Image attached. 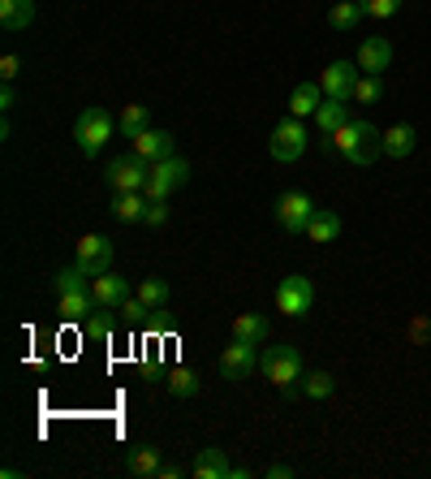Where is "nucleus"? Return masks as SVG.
<instances>
[{"mask_svg":"<svg viewBox=\"0 0 431 479\" xmlns=\"http://www.w3.org/2000/svg\"><path fill=\"white\" fill-rule=\"evenodd\" d=\"M362 18H367V14H362L358 0H333V9H328V26H333V31H353Z\"/></svg>","mask_w":431,"mask_h":479,"instance_id":"nucleus-25","label":"nucleus"},{"mask_svg":"<svg viewBox=\"0 0 431 479\" xmlns=\"http://www.w3.org/2000/svg\"><path fill=\"white\" fill-rule=\"evenodd\" d=\"M307 143H311V134H307V121L285 117L272 134H268V156H272L276 164H294V160H302Z\"/></svg>","mask_w":431,"mask_h":479,"instance_id":"nucleus-3","label":"nucleus"},{"mask_svg":"<svg viewBox=\"0 0 431 479\" xmlns=\"http://www.w3.org/2000/svg\"><path fill=\"white\" fill-rule=\"evenodd\" d=\"M311 216H315V203L307 190H285V195L276 199V225H280L285 234H307Z\"/></svg>","mask_w":431,"mask_h":479,"instance_id":"nucleus-7","label":"nucleus"},{"mask_svg":"<svg viewBox=\"0 0 431 479\" xmlns=\"http://www.w3.org/2000/svg\"><path fill=\"white\" fill-rule=\"evenodd\" d=\"M345 121H350V100H324V104H319V113H315L319 134H336Z\"/></svg>","mask_w":431,"mask_h":479,"instance_id":"nucleus-22","label":"nucleus"},{"mask_svg":"<svg viewBox=\"0 0 431 479\" xmlns=\"http://www.w3.org/2000/svg\"><path fill=\"white\" fill-rule=\"evenodd\" d=\"M181 475V466H169V462H164V466H160V475L156 479H177Z\"/></svg>","mask_w":431,"mask_h":479,"instance_id":"nucleus-39","label":"nucleus"},{"mask_svg":"<svg viewBox=\"0 0 431 479\" xmlns=\"http://www.w3.org/2000/svg\"><path fill=\"white\" fill-rule=\"evenodd\" d=\"M52 290H57V294H74V290H91V277H87V272H82L78 263H74V268H60L57 277H52Z\"/></svg>","mask_w":431,"mask_h":479,"instance_id":"nucleus-31","label":"nucleus"},{"mask_svg":"<svg viewBox=\"0 0 431 479\" xmlns=\"http://www.w3.org/2000/svg\"><path fill=\"white\" fill-rule=\"evenodd\" d=\"M74 263H78L91 281H96L99 272H108V263H113V238H104V234H87V238H78V260Z\"/></svg>","mask_w":431,"mask_h":479,"instance_id":"nucleus-10","label":"nucleus"},{"mask_svg":"<svg viewBox=\"0 0 431 479\" xmlns=\"http://www.w3.org/2000/svg\"><path fill=\"white\" fill-rule=\"evenodd\" d=\"M147 178H151V164L142 156H117L108 160V173H104V181L117 190V195H125V190H147Z\"/></svg>","mask_w":431,"mask_h":479,"instance_id":"nucleus-6","label":"nucleus"},{"mask_svg":"<svg viewBox=\"0 0 431 479\" xmlns=\"http://www.w3.org/2000/svg\"><path fill=\"white\" fill-rule=\"evenodd\" d=\"M14 104H18V96H14V82H5V87H0V108L9 113Z\"/></svg>","mask_w":431,"mask_h":479,"instance_id":"nucleus-38","label":"nucleus"},{"mask_svg":"<svg viewBox=\"0 0 431 479\" xmlns=\"http://www.w3.org/2000/svg\"><path fill=\"white\" fill-rule=\"evenodd\" d=\"M147 121H151L147 104H125V108H121V117H117V130L125 134V139H134V134L147 130Z\"/></svg>","mask_w":431,"mask_h":479,"instance_id":"nucleus-27","label":"nucleus"},{"mask_svg":"<svg viewBox=\"0 0 431 479\" xmlns=\"http://www.w3.org/2000/svg\"><path fill=\"white\" fill-rule=\"evenodd\" d=\"M324 152L350 160L353 169H371L375 160L384 156V130H375L371 121L350 117L336 134H324Z\"/></svg>","mask_w":431,"mask_h":479,"instance_id":"nucleus-1","label":"nucleus"},{"mask_svg":"<svg viewBox=\"0 0 431 479\" xmlns=\"http://www.w3.org/2000/svg\"><path fill=\"white\" fill-rule=\"evenodd\" d=\"M307 238L311 242H336L341 238V216L328 212V207H315L311 225H307Z\"/></svg>","mask_w":431,"mask_h":479,"instance_id":"nucleus-23","label":"nucleus"},{"mask_svg":"<svg viewBox=\"0 0 431 479\" xmlns=\"http://www.w3.org/2000/svg\"><path fill=\"white\" fill-rule=\"evenodd\" d=\"M173 147H177L173 134H169V130H151V125H147L142 134H134V139H130V152H134V156H142L147 164H156V160L177 156Z\"/></svg>","mask_w":431,"mask_h":479,"instance_id":"nucleus-12","label":"nucleus"},{"mask_svg":"<svg viewBox=\"0 0 431 479\" xmlns=\"http://www.w3.org/2000/svg\"><path fill=\"white\" fill-rule=\"evenodd\" d=\"M263 376L272 380L280 393L298 389V380H302V355H298L294 345H268V355H263Z\"/></svg>","mask_w":431,"mask_h":479,"instance_id":"nucleus-4","label":"nucleus"},{"mask_svg":"<svg viewBox=\"0 0 431 479\" xmlns=\"http://www.w3.org/2000/svg\"><path fill=\"white\" fill-rule=\"evenodd\" d=\"M113 134H117V117L108 108H87L74 121V143H78L82 156H99L113 143Z\"/></svg>","mask_w":431,"mask_h":479,"instance_id":"nucleus-2","label":"nucleus"},{"mask_svg":"<svg viewBox=\"0 0 431 479\" xmlns=\"http://www.w3.org/2000/svg\"><path fill=\"white\" fill-rule=\"evenodd\" d=\"M298 389H302L311 401H324V398H333L336 380H333V372H307V376L298 380Z\"/></svg>","mask_w":431,"mask_h":479,"instance_id":"nucleus-28","label":"nucleus"},{"mask_svg":"<svg viewBox=\"0 0 431 479\" xmlns=\"http://www.w3.org/2000/svg\"><path fill=\"white\" fill-rule=\"evenodd\" d=\"M91 299L104 307V311H117L121 302L130 299V285H125V277H113V272H99L96 281H91Z\"/></svg>","mask_w":431,"mask_h":479,"instance_id":"nucleus-15","label":"nucleus"},{"mask_svg":"<svg viewBox=\"0 0 431 479\" xmlns=\"http://www.w3.org/2000/svg\"><path fill=\"white\" fill-rule=\"evenodd\" d=\"M18 74H22V57H18V52H5V57H0V78L14 82Z\"/></svg>","mask_w":431,"mask_h":479,"instance_id":"nucleus-35","label":"nucleus"},{"mask_svg":"<svg viewBox=\"0 0 431 479\" xmlns=\"http://www.w3.org/2000/svg\"><path fill=\"white\" fill-rule=\"evenodd\" d=\"M113 216H117L121 225L142 220L147 216V195H142V190H125V195H117V199H113Z\"/></svg>","mask_w":431,"mask_h":479,"instance_id":"nucleus-24","label":"nucleus"},{"mask_svg":"<svg viewBox=\"0 0 431 479\" xmlns=\"http://www.w3.org/2000/svg\"><path fill=\"white\" fill-rule=\"evenodd\" d=\"M190 475H195V479H234V462L225 458V449H220V445H207V449H198Z\"/></svg>","mask_w":431,"mask_h":479,"instance_id":"nucleus-14","label":"nucleus"},{"mask_svg":"<svg viewBox=\"0 0 431 479\" xmlns=\"http://www.w3.org/2000/svg\"><path fill=\"white\" fill-rule=\"evenodd\" d=\"M324 100H328V96H324V87H319V82H298L294 96H289V117H298V121L315 117Z\"/></svg>","mask_w":431,"mask_h":479,"instance_id":"nucleus-16","label":"nucleus"},{"mask_svg":"<svg viewBox=\"0 0 431 479\" xmlns=\"http://www.w3.org/2000/svg\"><path fill=\"white\" fill-rule=\"evenodd\" d=\"M234 337L251 341V345H263L268 341V319L259 316V311H242V316H234Z\"/></svg>","mask_w":431,"mask_h":479,"instance_id":"nucleus-21","label":"nucleus"},{"mask_svg":"<svg viewBox=\"0 0 431 479\" xmlns=\"http://www.w3.org/2000/svg\"><path fill=\"white\" fill-rule=\"evenodd\" d=\"M353 60H358L362 74H384V69L392 65V43L384 40V35H371V40L358 43V57Z\"/></svg>","mask_w":431,"mask_h":479,"instance_id":"nucleus-13","label":"nucleus"},{"mask_svg":"<svg viewBox=\"0 0 431 479\" xmlns=\"http://www.w3.org/2000/svg\"><path fill=\"white\" fill-rule=\"evenodd\" d=\"M57 299H60L57 316L65 319V324H82L91 311H99V302L91 299V290H74V294H57Z\"/></svg>","mask_w":431,"mask_h":479,"instance_id":"nucleus-18","label":"nucleus"},{"mask_svg":"<svg viewBox=\"0 0 431 479\" xmlns=\"http://www.w3.org/2000/svg\"><path fill=\"white\" fill-rule=\"evenodd\" d=\"M362 78V69H358V60H333L324 74H319V87H324V96L328 100H350L353 87Z\"/></svg>","mask_w":431,"mask_h":479,"instance_id":"nucleus-9","label":"nucleus"},{"mask_svg":"<svg viewBox=\"0 0 431 479\" xmlns=\"http://www.w3.org/2000/svg\"><path fill=\"white\" fill-rule=\"evenodd\" d=\"M190 181V160H181V156H169V160H156L151 164V178H147V199H169L173 190H181Z\"/></svg>","mask_w":431,"mask_h":479,"instance_id":"nucleus-5","label":"nucleus"},{"mask_svg":"<svg viewBox=\"0 0 431 479\" xmlns=\"http://www.w3.org/2000/svg\"><path fill=\"white\" fill-rule=\"evenodd\" d=\"M362 5V14L367 18H375V22H389L397 9H401V0H358Z\"/></svg>","mask_w":431,"mask_h":479,"instance_id":"nucleus-33","label":"nucleus"},{"mask_svg":"<svg viewBox=\"0 0 431 479\" xmlns=\"http://www.w3.org/2000/svg\"><path fill=\"white\" fill-rule=\"evenodd\" d=\"M138 299L147 302L151 311H164V302L173 299V290H169V281H160V277H142V285H138Z\"/></svg>","mask_w":431,"mask_h":479,"instance_id":"nucleus-29","label":"nucleus"},{"mask_svg":"<svg viewBox=\"0 0 431 479\" xmlns=\"http://www.w3.org/2000/svg\"><path fill=\"white\" fill-rule=\"evenodd\" d=\"M160 466H164V462H160L156 445H134V449L125 454V471H130L134 479H156Z\"/></svg>","mask_w":431,"mask_h":479,"instance_id":"nucleus-17","label":"nucleus"},{"mask_svg":"<svg viewBox=\"0 0 431 479\" xmlns=\"http://www.w3.org/2000/svg\"><path fill=\"white\" fill-rule=\"evenodd\" d=\"M142 225L164 229V225H169V199H147V216H142Z\"/></svg>","mask_w":431,"mask_h":479,"instance_id":"nucleus-34","label":"nucleus"},{"mask_svg":"<svg viewBox=\"0 0 431 479\" xmlns=\"http://www.w3.org/2000/svg\"><path fill=\"white\" fill-rule=\"evenodd\" d=\"M169 393L173 398H198V376L190 372V367H177V372H169Z\"/></svg>","mask_w":431,"mask_h":479,"instance_id":"nucleus-30","label":"nucleus"},{"mask_svg":"<svg viewBox=\"0 0 431 479\" xmlns=\"http://www.w3.org/2000/svg\"><path fill=\"white\" fill-rule=\"evenodd\" d=\"M263 475H268V479H294V466H285V462H276V466H268Z\"/></svg>","mask_w":431,"mask_h":479,"instance_id":"nucleus-37","label":"nucleus"},{"mask_svg":"<svg viewBox=\"0 0 431 479\" xmlns=\"http://www.w3.org/2000/svg\"><path fill=\"white\" fill-rule=\"evenodd\" d=\"M82 341H87V345H104V341H113V319L104 316V307L82 319Z\"/></svg>","mask_w":431,"mask_h":479,"instance_id":"nucleus-26","label":"nucleus"},{"mask_svg":"<svg viewBox=\"0 0 431 479\" xmlns=\"http://www.w3.org/2000/svg\"><path fill=\"white\" fill-rule=\"evenodd\" d=\"M315 307V285L307 277H285L276 285V311L280 316H307Z\"/></svg>","mask_w":431,"mask_h":479,"instance_id":"nucleus-8","label":"nucleus"},{"mask_svg":"<svg viewBox=\"0 0 431 479\" xmlns=\"http://www.w3.org/2000/svg\"><path fill=\"white\" fill-rule=\"evenodd\" d=\"M380 96H384V87H380V74H362L358 78V87H353V104H380Z\"/></svg>","mask_w":431,"mask_h":479,"instance_id":"nucleus-32","label":"nucleus"},{"mask_svg":"<svg viewBox=\"0 0 431 479\" xmlns=\"http://www.w3.org/2000/svg\"><path fill=\"white\" fill-rule=\"evenodd\" d=\"M414 147H418V130H414V125H392V130H384V156L406 160Z\"/></svg>","mask_w":431,"mask_h":479,"instance_id":"nucleus-20","label":"nucleus"},{"mask_svg":"<svg viewBox=\"0 0 431 479\" xmlns=\"http://www.w3.org/2000/svg\"><path fill=\"white\" fill-rule=\"evenodd\" d=\"M259 367V355L251 341H229L225 355H220V380H246Z\"/></svg>","mask_w":431,"mask_h":479,"instance_id":"nucleus-11","label":"nucleus"},{"mask_svg":"<svg viewBox=\"0 0 431 479\" xmlns=\"http://www.w3.org/2000/svg\"><path fill=\"white\" fill-rule=\"evenodd\" d=\"M35 22V0H0V26L5 31H26Z\"/></svg>","mask_w":431,"mask_h":479,"instance_id":"nucleus-19","label":"nucleus"},{"mask_svg":"<svg viewBox=\"0 0 431 479\" xmlns=\"http://www.w3.org/2000/svg\"><path fill=\"white\" fill-rule=\"evenodd\" d=\"M117 311H125V319H130V324H138V319L147 316L151 307H147V302H142V299H125V302H121V307H117Z\"/></svg>","mask_w":431,"mask_h":479,"instance_id":"nucleus-36","label":"nucleus"}]
</instances>
